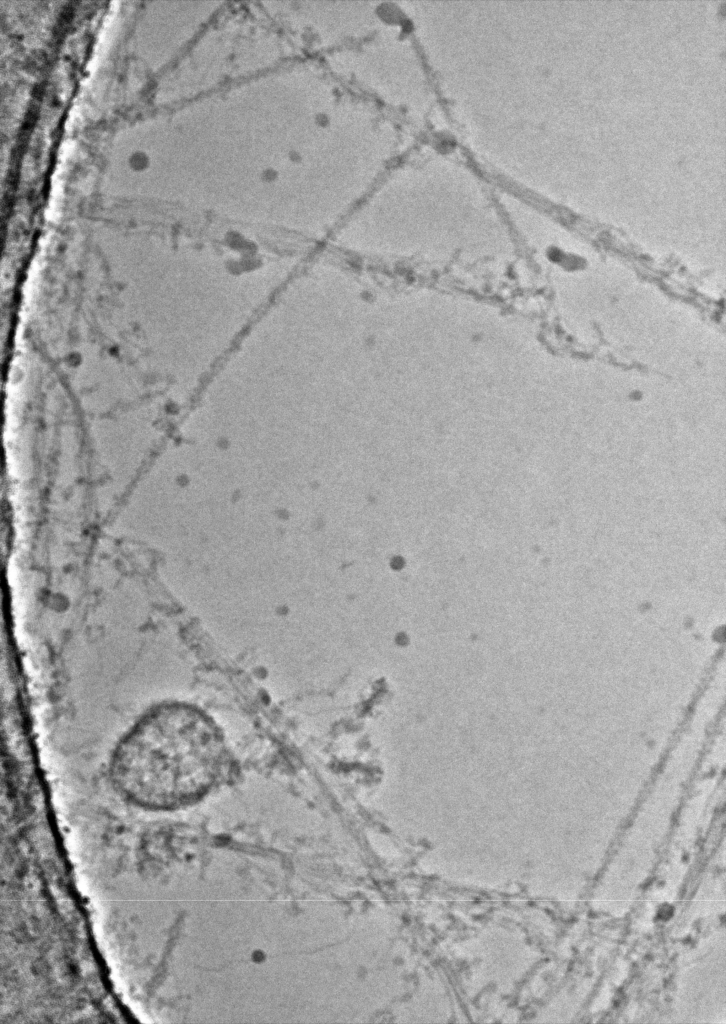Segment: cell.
I'll return each instance as SVG.
<instances>
[{"label": "cell", "mask_w": 726, "mask_h": 1024, "mask_svg": "<svg viewBox=\"0 0 726 1024\" xmlns=\"http://www.w3.org/2000/svg\"><path fill=\"white\" fill-rule=\"evenodd\" d=\"M224 743L200 710L162 704L123 736L111 760L115 785L137 802L171 806L196 798L221 774Z\"/></svg>", "instance_id": "cell-1"}]
</instances>
